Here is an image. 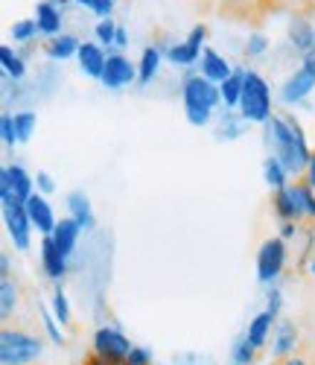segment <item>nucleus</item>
<instances>
[{"mask_svg":"<svg viewBox=\"0 0 315 365\" xmlns=\"http://www.w3.org/2000/svg\"><path fill=\"white\" fill-rule=\"evenodd\" d=\"M263 181H266L272 190H280V187L292 185V175H289V170L283 167L274 155H266V161H263Z\"/></svg>","mask_w":315,"mask_h":365,"instance_id":"nucleus-29","label":"nucleus"},{"mask_svg":"<svg viewBox=\"0 0 315 365\" xmlns=\"http://www.w3.org/2000/svg\"><path fill=\"white\" fill-rule=\"evenodd\" d=\"M298 228H301L298 222H280V234H277V237H283V240L289 242L292 237H298Z\"/></svg>","mask_w":315,"mask_h":365,"instance_id":"nucleus-44","label":"nucleus"},{"mask_svg":"<svg viewBox=\"0 0 315 365\" xmlns=\"http://www.w3.org/2000/svg\"><path fill=\"white\" fill-rule=\"evenodd\" d=\"M76 62H79V71H82L85 76H91V79H103V71H105V62H108V53H105V47L97 44V41H82Z\"/></svg>","mask_w":315,"mask_h":365,"instance_id":"nucleus-14","label":"nucleus"},{"mask_svg":"<svg viewBox=\"0 0 315 365\" xmlns=\"http://www.w3.org/2000/svg\"><path fill=\"white\" fill-rule=\"evenodd\" d=\"M4 222H6V234L15 242L18 252H29L33 246V222L26 217V205H6L4 207Z\"/></svg>","mask_w":315,"mask_h":365,"instance_id":"nucleus-11","label":"nucleus"},{"mask_svg":"<svg viewBox=\"0 0 315 365\" xmlns=\"http://www.w3.org/2000/svg\"><path fill=\"white\" fill-rule=\"evenodd\" d=\"M272 210H274V217H277L280 222H301V220H298V207H295V199H292L289 185H286V187H280V190H274V196H272Z\"/></svg>","mask_w":315,"mask_h":365,"instance_id":"nucleus-26","label":"nucleus"},{"mask_svg":"<svg viewBox=\"0 0 315 365\" xmlns=\"http://www.w3.org/2000/svg\"><path fill=\"white\" fill-rule=\"evenodd\" d=\"M263 143L269 149V155H274L286 167L292 178H304L306 164L312 158V149L306 143V132L301 126V120L292 111L272 114V120L263 126Z\"/></svg>","mask_w":315,"mask_h":365,"instance_id":"nucleus-1","label":"nucleus"},{"mask_svg":"<svg viewBox=\"0 0 315 365\" xmlns=\"http://www.w3.org/2000/svg\"><path fill=\"white\" fill-rule=\"evenodd\" d=\"M248 129V120L237 111V108H225L219 111V120H216V140H239Z\"/></svg>","mask_w":315,"mask_h":365,"instance_id":"nucleus-17","label":"nucleus"},{"mask_svg":"<svg viewBox=\"0 0 315 365\" xmlns=\"http://www.w3.org/2000/svg\"><path fill=\"white\" fill-rule=\"evenodd\" d=\"M292 199H295V207H298V220L301 222H315V190L306 185L304 178H295L292 185Z\"/></svg>","mask_w":315,"mask_h":365,"instance_id":"nucleus-22","label":"nucleus"},{"mask_svg":"<svg viewBox=\"0 0 315 365\" xmlns=\"http://www.w3.org/2000/svg\"><path fill=\"white\" fill-rule=\"evenodd\" d=\"M199 73L205 79H210L213 85H222L234 73V68H231V62H228L222 53H216L213 47H205L202 50V62H199Z\"/></svg>","mask_w":315,"mask_h":365,"instance_id":"nucleus-15","label":"nucleus"},{"mask_svg":"<svg viewBox=\"0 0 315 365\" xmlns=\"http://www.w3.org/2000/svg\"><path fill=\"white\" fill-rule=\"evenodd\" d=\"M161 62H164L161 47H143L140 62H138V82L140 85H149L158 76V71H161Z\"/></svg>","mask_w":315,"mask_h":365,"instance_id":"nucleus-25","label":"nucleus"},{"mask_svg":"<svg viewBox=\"0 0 315 365\" xmlns=\"http://www.w3.org/2000/svg\"><path fill=\"white\" fill-rule=\"evenodd\" d=\"M306 272H309V278H315V255L309 257V266H306Z\"/></svg>","mask_w":315,"mask_h":365,"instance_id":"nucleus-49","label":"nucleus"},{"mask_svg":"<svg viewBox=\"0 0 315 365\" xmlns=\"http://www.w3.org/2000/svg\"><path fill=\"white\" fill-rule=\"evenodd\" d=\"M68 210H71V217L79 222V228H82V231H93V228H97V217H93L91 199H88L82 190L68 193Z\"/></svg>","mask_w":315,"mask_h":365,"instance_id":"nucleus-23","label":"nucleus"},{"mask_svg":"<svg viewBox=\"0 0 315 365\" xmlns=\"http://www.w3.org/2000/svg\"><path fill=\"white\" fill-rule=\"evenodd\" d=\"M41 269H44V275L50 281H56V284H61V278L68 275V257L56 249L53 237L41 240Z\"/></svg>","mask_w":315,"mask_h":365,"instance_id":"nucleus-16","label":"nucleus"},{"mask_svg":"<svg viewBox=\"0 0 315 365\" xmlns=\"http://www.w3.org/2000/svg\"><path fill=\"white\" fill-rule=\"evenodd\" d=\"M125 365H152V351H149V348L135 345V348H132V354H129V359H125Z\"/></svg>","mask_w":315,"mask_h":365,"instance_id":"nucleus-41","label":"nucleus"},{"mask_svg":"<svg viewBox=\"0 0 315 365\" xmlns=\"http://www.w3.org/2000/svg\"><path fill=\"white\" fill-rule=\"evenodd\" d=\"M117 29H120V24H114V18H105V21H97V26H93V36H97V44H103V47H114V41H117Z\"/></svg>","mask_w":315,"mask_h":365,"instance_id":"nucleus-33","label":"nucleus"},{"mask_svg":"<svg viewBox=\"0 0 315 365\" xmlns=\"http://www.w3.org/2000/svg\"><path fill=\"white\" fill-rule=\"evenodd\" d=\"M181 103H184L187 123L196 129H205L213 120L216 108L222 106V91L210 79H205L199 71H190L181 79Z\"/></svg>","mask_w":315,"mask_h":365,"instance_id":"nucleus-2","label":"nucleus"},{"mask_svg":"<svg viewBox=\"0 0 315 365\" xmlns=\"http://www.w3.org/2000/svg\"><path fill=\"white\" fill-rule=\"evenodd\" d=\"M187 44H193V47H199V50H205V41H207V26L205 24H196L193 29H190V36L184 38Z\"/></svg>","mask_w":315,"mask_h":365,"instance_id":"nucleus-42","label":"nucleus"},{"mask_svg":"<svg viewBox=\"0 0 315 365\" xmlns=\"http://www.w3.org/2000/svg\"><path fill=\"white\" fill-rule=\"evenodd\" d=\"M272 4H286V0H272Z\"/></svg>","mask_w":315,"mask_h":365,"instance_id":"nucleus-54","label":"nucleus"},{"mask_svg":"<svg viewBox=\"0 0 315 365\" xmlns=\"http://www.w3.org/2000/svg\"><path fill=\"white\" fill-rule=\"evenodd\" d=\"M254 354H257V348L248 342V336L242 333V336L234 342V365H251L254 362Z\"/></svg>","mask_w":315,"mask_h":365,"instance_id":"nucleus-35","label":"nucleus"},{"mask_svg":"<svg viewBox=\"0 0 315 365\" xmlns=\"http://www.w3.org/2000/svg\"><path fill=\"white\" fill-rule=\"evenodd\" d=\"M41 351L44 345L36 333L9 324H4V330H0V365H33L38 362Z\"/></svg>","mask_w":315,"mask_h":365,"instance_id":"nucleus-3","label":"nucleus"},{"mask_svg":"<svg viewBox=\"0 0 315 365\" xmlns=\"http://www.w3.org/2000/svg\"><path fill=\"white\" fill-rule=\"evenodd\" d=\"M0 68H4V76L6 79L21 82L26 76V58L12 44H4V47H0Z\"/></svg>","mask_w":315,"mask_h":365,"instance_id":"nucleus-24","label":"nucleus"},{"mask_svg":"<svg viewBox=\"0 0 315 365\" xmlns=\"http://www.w3.org/2000/svg\"><path fill=\"white\" fill-rule=\"evenodd\" d=\"M73 4H76V6H88V9H91L93 0H73Z\"/></svg>","mask_w":315,"mask_h":365,"instance_id":"nucleus-50","label":"nucleus"},{"mask_svg":"<svg viewBox=\"0 0 315 365\" xmlns=\"http://www.w3.org/2000/svg\"><path fill=\"white\" fill-rule=\"evenodd\" d=\"M272 324H274V316L269 313V310H263V313H257L254 319H251V324H248V330H245V336H248V342L254 345L257 351L266 345V339H269V330H272Z\"/></svg>","mask_w":315,"mask_h":365,"instance_id":"nucleus-28","label":"nucleus"},{"mask_svg":"<svg viewBox=\"0 0 315 365\" xmlns=\"http://www.w3.org/2000/svg\"><path fill=\"white\" fill-rule=\"evenodd\" d=\"M161 47V53H164V58L170 65H175V68H193V65H199L202 62V50L199 47H193V44H187V41H178V44H158Z\"/></svg>","mask_w":315,"mask_h":365,"instance_id":"nucleus-18","label":"nucleus"},{"mask_svg":"<svg viewBox=\"0 0 315 365\" xmlns=\"http://www.w3.org/2000/svg\"><path fill=\"white\" fill-rule=\"evenodd\" d=\"M280 307H283V292H280V289L272 284V289H269V301H266V310H269V313L277 319V316H280Z\"/></svg>","mask_w":315,"mask_h":365,"instance_id":"nucleus-43","label":"nucleus"},{"mask_svg":"<svg viewBox=\"0 0 315 365\" xmlns=\"http://www.w3.org/2000/svg\"><path fill=\"white\" fill-rule=\"evenodd\" d=\"M0 138H4V146H15V143H18L15 114H9V111H4V114H0Z\"/></svg>","mask_w":315,"mask_h":365,"instance_id":"nucleus-36","label":"nucleus"},{"mask_svg":"<svg viewBox=\"0 0 315 365\" xmlns=\"http://www.w3.org/2000/svg\"><path fill=\"white\" fill-rule=\"evenodd\" d=\"M306 12H309V18L315 21V6H306Z\"/></svg>","mask_w":315,"mask_h":365,"instance_id":"nucleus-52","label":"nucleus"},{"mask_svg":"<svg viewBox=\"0 0 315 365\" xmlns=\"http://www.w3.org/2000/svg\"><path fill=\"white\" fill-rule=\"evenodd\" d=\"M280 365H309V362H306V359H301V356H295V354H292V356H286V359H283V362H280Z\"/></svg>","mask_w":315,"mask_h":365,"instance_id":"nucleus-48","label":"nucleus"},{"mask_svg":"<svg viewBox=\"0 0 315 365\" xmlns=\"http://www.w3.org/2000/svg\"><path fill=\"white\" fill-rule=\"evenodd\" d=\"M53 4H56V6H61V9H65L68 4H73V0H53Z\"/></svg>","mask_w":315,"mask_h":365,"instance_id":"nucleus-51","label":"nucleus"},{"mask_svg":"<svg viewBox=\"0 0 315 365\" xmlns=\"http://www.w3.org/2000/svg\"><path fill=\"white\" fill-rule=\"evenodd\" d=\"M53 316L61 324H71V304H68V295H65V289H61V284L53 287Z\"/></svg>","mask_w":315,"mask_h":365,"instance_id":"nucleus-34","label":"nucleus"},{"mask_svg":"<svg viewBox=\"0 0 315 365\" xmlns=\"http://www.w3.org/2000/svg\"><path fill=\"white\" fill-rule=\"evenodd\" d=\"M9 36L15 38V44H24V47H26V44H36V41H38L41 29H38L36 18H21V21H15V24H12Z\"/></svg>","mask_w":315,"mask_h":365,"instance_id":"nucleus-31","label":"nucleus"},{"mask_svg":"<svg viewBox=\"0 0 315 365\" xmlns=\"http://www.w3.org/2000/svg\"><path fill=\"white\" fill-rule=\"evenodd\" d=\"M132 348L135 345L125 339L117 327H100L97 333H93V356H100L111 365H125Z\"/></svg>","mask_w":315,"mask_h":365,"instance_id":"nucleus-8","label":"nucleus"},{"mask_svg":"<svg viewBox=\"0 0 315 365\" xmlns=\"http://www.w3.org/2000/svg\"><path fill=\"white\" fill-rule=\"evenodd\" d=\"M79 234H82L79 222H76L73 217H65V220H58V225H56V231H53L50 237H53V242H56V249L65 255V257H71V255L76 252Z\"/></svg>","mask_w":315,"mask_h":365,"instance_id":"nucleus-19","label":"nucleus"},{"mask_svg":"<svg viewBox=\"0 0 315 365\" xmlns=\"http://www.w3.org/2000/svg\"><path fill=\"white\" fill-rule=\"evenodd\" d=\"M304 181L315 190V149H312V158H309V164H306V173H304Z\"/></svg>","mask_w":315,"mask_h":365,"instance_id":"nucleus-45","label":"nucleus"},{"mask_svg":"<svg viewBox=\"0 0 315 365\" xmlns=\"http://www.w3.org/2000/svg\"><path fill=\"white\" fill-rule=\"evenodd\" d=\"M41 316H44V327H47V333H50V339H53L56 345H61L65 339H61V330L56 327V322H58V319H56V316H53L47 307H41Z\"/></svg>","mask_w":315,"mask_h":365,"instance_id":"nucleus-39","label":"nucleus"},{"mask_svg":"<svg viewBox=\"0 0 315 365\" xmlns=\"http://www.w3.org/2000/svg\"><path fill=\"white\" fill-rule=\"evenodd\" d=\"M26 217H29V222H33V228L41 231L44 237H50V234L56 231V225H58V220H56V214H53L47 196L38 193V190L29 196V202H26Z\"/></svg>","mask_w":315,"mask_h":365,"instance_id":"nucleus-12","label":"nucleus"},{"mask_svg":"<svg viewBox=\"0 0 315 365\" xmlns=\"http://www.w3.org/2000/svg\"><path fill=\"white\" fill-rule=\"evenodd\" d=\"M132 82H138V65L129 56H123L120 50H108V62H105L100 85L108 88V91H120V88L132 85Z\"/></svg>","mask_w":315,"mask_h":365,"instance_id":"nucleus-9","label":"nucleus"},{"mask_svg":"<svg viewBox=\"0 0 315 365\" xmlns=\"http://www.w3.org/2000/svg\"><path fill=\"white\" fill-rule=\"evenodd\" d=\"M114 47H117V50L129 47V33H125V26H120V29H117V41H114Z\"/></svg>","mask_w":315,"mask_h":365,"instance_id":"nucleus-47","label":"nucleus"},{"mask_svg":"<svg viewBox=\"0 0 315 365\" xmlns=\"http://www.w3.org/2000/svg\"><path fill=\"white\" fill-rule=\"evenodd\" d=\"M36 24L44 38H56L65 33V9L56 6L53 0H38L36 4Z\"/></svg>","mask_w":315,"mask_h":365,"instance_id":"nucleus-13","label":"nucleus"},{"mask_svg":"<svg viewBox=\"0 0 315 365\" xmlns=\"http://www.w3.org/2000/svg\"><path fill=\"white\" fill-rule=\"evenodd\" d=\"M0 278H12V263H9V255L6 252L0 255Z\"/></svg>","mask_w":315,"mask_h":365,"instance_id":"nucleus-46","label":"nucleus"},{"mask_svg":"<svg viewBox=\"0 0 315 365\" xmlns=\"http://www.w3.org/2000/svg\"><path fill=\"white\" fill-rule=\"evenodd\" d=\"M36 190L44 193V196H50V193L56 190V181H53V175H50L47 170H38V173H36Z\"/></svg>","mask_w":315,"mask_h":365,"instance_id":"nucleus-40","label":"nucleus"},{"mask_svg":"<svg viewBox=\"0 0 315 365\" xmlns=\"http://www.w3.org/2000/svg\"><path fill=\"white\" fill-rule=\"evenodd\" d=\"M114 6H117V0H93V4H91V12L97 15L100 21H105V18L114 15Z\"/></svg>","mask_w":315,"mask_h":365,"instance_id":"nucleus-38","label":"nucleus"},{"mask_svg":"<svg viewBox=\"0 0 315 365\" xmlns=\"http://www.w3.org/2000/svg\"><path fill=\"white\" fill-rule=\"evenodd\" d=\"M286 44L295 56H309L315 53V21L306 15V12H295L289 15V24H286Z\"/></svg>","mask_w":315,"mask_h":365,"instance_id":"nucleus-10","label":"nucleus"},{"mask_svg":"<svg viewBox=\"0 0 315 365\" xmlns=\"http://www.w3.org/2000/svg\"><path fill=\"white\" fill-rule=\"evenodd\" d=\"M295 345H298V324L295 322H280L277 333H274V345H272V359L283 362L286 356L295 354Z\"/></svg>","mask_w":315,"mask_h":365,"instance_id":"nucleus-20","label":"nucleus"},{"mask_svg":"<svg viewBox=\"0 0 315 365\" xmlns=\"http://www.w3.org/2000/svg\"><path fill=\"white\" fill-rule=\"evenodd\" d=\"M36 193V175H29L21 164H6L0 170V202L6 205H26Z\"/></svg>","mask_w":315,"mask_h":365,"instance_id":"nucleus-5","label":"nucleus"},{"mask_svg":"<svg viewBox=\"0 0 315 365\" xmlns=\"http://www.w3.org/2000/svg\"><path fill=\"white\" fill-rule=\"evenodd\" d=\"M79 47H82V41H79L73 33H61V36H56V38H47L44 56L53 58V62H68V58L79 56Z\"/></svg>","mask_w":315,"mask_h":365,"instance_id":"nucleus-21","label":"nucleus"},{"mask_svg":"<svg viewBox=\"0 0 315 365\" xmlns=\"http://www.w3.org/2000/svg\"><path fill=\"white\" fill-rule=\"evenodd\" d=\"M242 85H245V71H242V68H237L222 85H219V91H222V103H225V108H239Z\"/></svg>","mask_w":315,"mask_h":365,"instance_id":"nucleus-30","label":"nucleus"},{"mask_svg":"<svg viewBox=\"0 0 315 365\" xmlns=\"http://www.w3.org/2000/svg\"><path fill=\"white\" fill-rule=\"evenodd\" d=\"M269 50V38L263 36V33H251L248 38H245V47H242V53L248 56V58H257V56H263Z\"/></svg>","mask_w":315,"mask_h":365,"instance_id":"nucleus-37","label":"nucleus"},{"mask_svg":"<svg viewBox=\"0 0 315 365\" xmlns=\"http://www.w3.org/2000/svg\"><path fill=\"white\" fill-rule=\"evenodd\" d=\"M304 4H306V6H315V0H304Z\"/></svg>","mask_w":315,"mask_h":365,"instance_id":"nucleus-53","label":"nucleus"},{"mask_svg":"<svg viewBox=\"0 0 315 365\" xmlns=\"http://www.w3.org/2000/svg\"><path fill=\"white\" fill-rule=\"evenodd\" d=\"M269 365H280V362H277V359H272V362H269Z\"/></svg>","mask_w":315,"mask_h":365,"instance_id":"nucleus-55","label":"nucleus"},{"mask_svg":"<svg viewBox=\"0 0 315 365\" xmlns=\"http://www.w3.org/2000/svg\"><path fill=\"white\" fill-rule=\"evenodd\" d=\"M18 298H21L18 281L0 278V319H4V324H9V319H12L15 307H18Z\"/></svg>","mask_w":315,"mask_h":365,"instance_id":"nucleus-27","label":"nucleus"},{"mask_svg":"<svg viewBox=\"0 0 315 365\" xmlns=\"http://www.w3.org/2000/svg\"><path fill=\"white\" fill-rule=\"evenodd\" d=\"M289 260V249H286V240L283 237H269L263 240V246L257 249V281L260 284H274L283 269H286Z\"/></svg>","mask_w":315,"mask_h":365,"instance_id":"nucleus-7","label":"nucleus"},{"mask_svg":"<svg viewBox=\"0 0 315 365\" xmlns=\"http://www.w3.org/2000/svg\"><path fill=\"white\" fill-rule=\"evenodd\" d=\"M36 126H38V114L36 111H15V129H18V143H26L29 138L36 135Z\"/></svg>","mask_w":315,"mask_h":365,"instance_id":"nucleus-32","label":"nucleus"},{"mask_svg":"<svg viewBox=\"0 0 315 365\" xmlns=\"http://www.w3.org/2000/svg\"><path fill=\"white\" fill-rule=\"evenodd\" d=\"M248 123H260L266 126L272 120V85L266 82L263 73L257 71H245V85H242V100L237 108Z\"/></svg>","mask_w":315,"mask_h":365,"instance_id":"nucleus-4","label":"nucleus"},{"mask_svg":"<svg viewBox=\"0 0 315 365\" xmlns=\"http://www.w3.org/2000/svg\"><path fill=\"white\" fill-rule=\"evenodd\" d=\"M315 91V53L304 56L301 65L286 76V82L280 85V103L283 106H298L304 103Z\"/></svg>","mask_w":315,"mask_h":365,"instance_id":"nucleus-6","label":"nucleus"}]
</instances>
